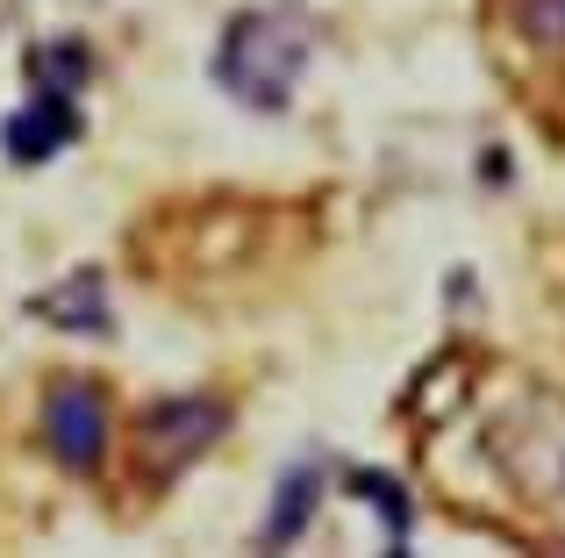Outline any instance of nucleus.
Returning a JSON list of instances; mask_svg holds the SVG:
<instances>
[{"label": "nucleus", "instance_id": "10", "mask_svg": "<svg viewBox=\"0 0 565 558\" xmlns=\"http://www.w3.org/2000/svg\"><path fill=\"white\" fill-rule=\"evenodd\" d=\"M0 22H14V0H0Z\"/></svg>", "mask_w": 565, "mask_h": 558}, {"label": "nucleus", "instance_id": "4", "mask_svg": "<svg viewBox=\"0 0 565 558\" xmlns=\"http://www.w3.org/2000/svg\"><path fill=\"white\" fill-rule=\"evenodd\" d=\"M43 444L65 473H100L108 459V401L86 373H65L43 394Z\"/></svg>", "mask_w": 565, "mask_h": 558}, {"label": "nucleus", "instance_id": "1", "mask_svg": "<svg viewBox=\"0 0 565 558\" xmlns=\"http://www.w3.org/2000/svg\"><path fill=\"white\" fill-rule=\"evenodd\" d=\"M308 57H316V22L301 8H244L230 14V29L215 43V86L236 108L279 115L301 94Z\"/></svg>", "mask_w": 565, "mask_h": 558}, {"label": "nucleus", "instance_id": "8", "mask_svg": "<svg viewBox=\"0 0 565 558\" xmlns=\"http://www.w3.org/2000/svg\"><path fill=\"white\" fill-rule=\"evenodd\" d=\"M515 22L537 51H565V0H515Z\"/></svg>", "mask_w": 565, "mask_h": 558}, {"label": "nucleus", "instance_id": "2", "mask_svg": "<svg viewBox=\"0 0 565 558\" xmlns=\"http://www.w3.org/2000/svg\"><path fill=\"white\" fill-rule=\"evenodd\" d=\"M501 480L537 508H565V394L530 387L509 416L487 430Z\"/></svg>", "mask_w": 565, "mask_h": 558}, {"label": "nucleus", "instance_id": "9", "mask_svg": "<svg viewBox=\"0 0 565 558\" xmlns=\"http://www.w3.org/2000/svg\"><path fill=\"white\" fill-rule=\"evenodd\" d=\"M351 480H359V487H365V502H373L380 516H386V537H394V545H408V502H401V487H394V480H380V473H351Z\"/></svg>", "mask_w": 565, "mask_h": 558}, {"label": "nucleus", "instance_id": "5", "mask_svg": "<svg viewBox=\"0 0 565 558\" xmlns=\"http://www.w3.org/2000/svg\"><path fill=\"white\" fill-rule=\"evenodd\" d=\"M79 137V115H72V94H51V86H36V100H29L22 115H8V129H0V143H8L14 165H43L51 151H65V143Z\"/></svg>", "mask_w": 565, "mask_h": 558}, {"label": "nucleus", "instance_id": "6", "mask_svg": "<svg viewBox=\"0 0 565 558\" xmlns=\"http://www.w3.org/2000/svg\"><path fill=\"white\" fill-rule=\"evenodd\" d=\"M36 315H57V330H79V336H108L115 315H108V287H100V272H72L65 287H51L36 301Z\"/></svg>", "mask_w": 565, "mask_h": 558}, {"label": "nucleus", "instance_id": "7", "mask_svg": "<svg viewBox=\"0 0 565 558\" xmlns=\"http://www.w3.org/2000/svg\"><path fill=\"white\" fill-rule=\"evenodd\" d=\"M316 487H322V473L316 465H294L287 480H279V502H273V516H265V545H294V537L308 530V516H316Z\"/></svg>", "mask_w": 565, "mask_h": 558}, {"label": "nucleus", "instance_id": "3", "mask_svg": "<svg viewBox=\"0 0 565 558\" xmlns=\"http://www.w3.org/2000/svg\"><path fill=\"white\" fill-rule=\"evenodd\" d=\"M222 437H230V408H222L215 394H172V401H151L137 416V437H129L137 480L143 487H166V480H180L193 459H207Z\"/></svg>", "mask_w": 565, "mask_h": 558}]
</instances>
